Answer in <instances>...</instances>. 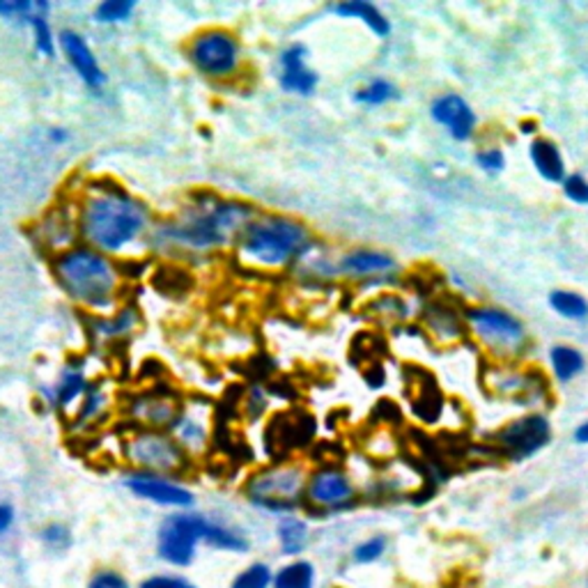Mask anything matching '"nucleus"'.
Returning <instances> with one entry per match:
<instances>
[{"label": "nucleus", "mask_w": 588, "mask_h": 588, "mask_svg": "<svg viewBox=\"0 0 588 588\" xmlns=\"http://www.w3.org/2000/svg\"><path fill=\"white\" fill-rule=\"evenodd\" d=\"M255 210L246 202L225 201L219 196L196 198L178 219L157 225L152 234L154 249L170 255H205L237 244L242 230L255 219Z\"/></svg>", "instance_id": "1"}, {"label": "nucleus", "mask_w": 588, "mask_h": 588, "mask_svg": "<svg viewBox=\"0 0 588 588\" xmlns=\"http://www.w3.org/2000/svg\"><path fill=\"white\" fill-rule=\"evenodd\" d=\"M78 234L99 253H122L143 240L150 211L118 184H88L77 211Z\"/></svg>", "instance_id": "2"}, {"label": "nucleus", "mask_w": 588, "mask_h": 588, "mask_svg": "<svg viewBox=\"0 0 588 588\" xmlns=\"http://www.w3.org/2000/svg\"><path fill=\"white\" fill-rule=\"evenodd\" d=\"M53 273L65 294L90 311H110L120 297L122 276L115 263L88 244L57 253Z\"/></svg>", "instance_id": "3"}, {"label": "nucleus", "mask_w": 588, "mask_h": 588, "mask_svg": "<svg viewBox=\"0 0 588 588\" xmlns=\"http://www.w3.org/2000/svg\"><path fill=\"white\" fill-rule=\"evenodd\" d=\"M313 249L306 225L290 216H255L237 240V253L260 269H283L302 260Z\"/></svg>", "instance_id": "4"}, {"label": "nucleus", "mask_w": 588, "mask_h": 588, "mask_svg": "<svg viewBox=\"0 0 588 588\" xmlns=\"http://www.w3.org/2000/svg\"><path fill=\"white\" fill-rule=\"evenodd\" d=\"M120 453L129 467L140 474L180 476L191 471V455L178 444V439L166 430L131 428L120 439Z\"/></svg>", "instance_id": "5"}, {"label": "nucleus", "mask_w": 588, "mask_h": 588, "mask_svg": "<svg viewBox=\"0 0 588 588\" xmlns=\"http://www.w3.org/2000/svg\"><path fill=\"white\" fill-rule=\"evenodd\" d=\"M306 469L297 462H276L258 469L244 483V499L255 508L278 515H292L304 506Z\"/></svg>", "instance_id": "6"}, {"label": "nucleus", "mask_w": 588, "mask_h": 588, "mask_svg": "<svg viewBox=\"0 0 588 588\" xmlns=\"http://www.w3.org/2000/svg\"><path fill=\"white\" fill-rule=\"evenodd\" d=\"M210 520L193 512H180L161 521L157 533V554L175 568H189L198 554V545L205 542Z\"/></svg>", "instance_id": "7"}, {"label": "nucleus", "mask_w": 588, "mask_h": 588, "mask_svg": "<svg viewBox=\"0 0 588 588\" xmlns=\"http://www.w3.org/2000/svg\"><path fill=\"white\" fill-rule=\"evenodd\" d=\"M189 60L205 77L230 78L242 65L240 42L223 28L202 30L189 44Z\"/></svg>", "instance_id": "8"}, {"label": "nucleus", "mask_w": 588, "mask_h": 588, "mask_svg": "<svg viewBox=\"0 0 588 588\" xmlns=\"http://www.w3.org/2000/svg\"><path fill=\"white\" fill-rule=\"evenodd\" d=\"M355 501L356 490L343 469L326 464V467H320L313 474H308L304 503L311 511L329 515V512L347 511V508L355 506Z\"/></svg>", "instance_id": "9"}, {"label": "nucleus", "mask_w": 588, "mask_h": 588, "mask_svg": "<svg viewBox=\"0 0 588 588\" xmlns=\"http://www.w3.org/2000/svg\"><path fill=\"white\" fill-rule=\"evenodd\" d=\"M127 411L139 428L170 432V428L175 426V421L184 411V405L172 391L154 388V391H145L131 397L127 402Z\"/></svg>", "instance_id": "10"}, {"label": "nucleus", "mask_w": 588, "mask_h": 588, "mask_svg": "<svg viewBox=\"0 0 588 588\" xmlns=\"http://www.w3.org/2000/svg\"><path fill=\"white\" fill-rule=\"evenodd\" d=\"M550 437L552 430L547 418L541 417V414H531V417L512 421L511 426L503 428L497 435V444L506 458L520 462V459L536 455L550 441Z\"/></svg>", "instance_id": "11"}, {"label": "nucleus", "mask_w": 588, "mask_h": 588, "mask_svg": "<svg viewBox=\"0 0 588 588\" xmlns=\"http://www.w3.org/2000/svg\"><path fill=\"white\" fill-rule=\"evenodd\" d=\"M127 490L134 497L145 499L150 503L166 508H191L193 506V492L182 485L180 480H175L172 476H159V474H131L125 480Z\"/></svg>", "instance_id": "12"}, {"label": "nucleus", "mask_w": 588, "mask_h": 588, "mask_svg": "<svg viewBox=\"0 0 588 588\" xmlns=\"http://www.w3.org/2000/svg\"><path fill=\"white\" fill-rule=\"evenodd\" d=\"M469 317L479 329V334L492 345L517 349L524 343V326L508 313L494 311V308H476V311L469 313Z\"/></svg>", "instance_id": "13"}, {"label": "nucleus", "mask_w": 588, "mask_h": 588, "mask_svg": "<svg viewBox=\"0 0 588 588\" xmlns=\"http://www.w3.org/2000/svg\"><path fill=\"white\" fill-rule=\"evenodd\" d=\"M281 88L294 95H311L317 88V74L306 65V46L292 44L281 56Z\"/></svg>", "instance_id": "14"}, {"label": "nucleus", "mask_w": 588, "mask_h": 588, "mask_svg": "<svg viewBox=\"0 0 588 588\" xmlns=\"http://www.w3.org/2000/svg\"><path fill=\"white\" fill-rule=\"evenodd\" d=\"M432 118L439 125L449 127L450 136L455 140H467L474 134L476 115L471 110V106L459 95H444L439 99H435V104H432Z\"/></svg>", "instance_id": "15"}, {"label": "nucleus", "mask_w": 588, "mask_h": 588, "mask_svg": "<svg viewBox=\"0 0 588 588\" xmlns=\"http://www.w3.org/2000/svg\"><path fill=\"white\" fill-rule=\"evenodd\" d=\"M60 46H63L65 56H67L72 67L77 69V74L88 88L97 90V88L104 86V72H101V67L97 65L95 53H92V48L88 46V42L81 35L74 33V30H63V33H60Z\"/></svg>", "instance_id": "16"}, {"label": "nucleus", "mask_w": 588, "mask_h": 588, "mask_svg": "<svg viewBox=\"0 0 588 588\" xmlns=\"http://www.w3.org/2000/svg\"><path fill=\"white\" fill-rule=\"evenodd\" d=\"M170 435L191 455V459L210 449V426H207V418L196 409H184L175 426L170 428Z\"/></svg>", "instance_id": "17"}, {"label": "nucleus", "mask_w": 588, "mask_h": 588, "mask_svg": "<svg viewBox=\"0 0 588 588\" xmlns=\"http://www.w3.org/2000/svg\"><path fill=\"white\" fill-rule=\"evenodd\" d=\"M77 232H78L77 216H72L67 210H65V214H57V216L48 214L46 219L42 221V237H39V240H42L46 246H57V249L67 251L74 246ZM63 251H60V253H63Z\"/></svg>", "instance_id": "18"}, {"label": "nucleus", "mask_w": 588, "mask_h": 588, "mask_svg": "<svg viewBox=\"0 0 588 588\" xmlns=\"http://www.w3.org/2000/svg\"><path fill=\"white\" fill-rule=\"evenodd\" d=\"M334 12L340 16H349V19H361L377 37H388V33H391V24H388L387 16L368 0H347V3L334 5Z\"/></svg>", "instance_id": "19"}, {"label": "nucleus", "mask_w": 588, "mask_h": 588, "mask_svg": "<svg viewBox=\"0 0 588 588\" xmlns=\"http://www.w3.org/2000/svg\"><path fill=\"white\" fill-rule=\"evenodd\" d=\"M88 391H90V387H88V379L86 375H83V370L65 368L60 379H57L56 388H53L48 397H51L53 407L67 409V407L74 405L77 400H83Z\"/></svg>", "instance_id": "20"}, {"label": "nucleus", "mask_w": 588, "mask_h": 588, "mask_svg": "<svg viewBox=\"0 0 588 588\" xmlns=\"http://www.w3.org/2000/svg\"><path fill=\"white\" fill-rule=\"evenodd\" d=\"M531 161L538 168L542 178L547 182H563L565 180V166L563 157H561L559 148L550 140H533L531 143Z\"/></svg>", "instance_id": "21"}, {"label": "nucleus", "mask_w": 588, "mask_h": 588, "mask_svg": "<svg viewBox=\"0 0 588 588\" xmlns=\"http://www.w3.org/2000/svg\"><path fill=\"white\" fill-rule=\"evenodd\" d=\"M396 267L391 255L382 253V251H370V249H356L352 253H347L340 263V269L347 273H384L391 272Z\"/></svg>", "instance_id": "22"}, {"label": "nucleus", "mask_w": 588, "mask_h": 588, "mask_svg": "<svg viewBox=\"0 0 588 588\" xmlns=\"http://www.w3.org/2000/svg\"><path fill=\"white\" fill-rule=\"evenodd\" d=\"M139 326V313L134 308H120L110 317H97L92 322V334L99 340H118L129 335Z\"/></svg>", "instance_id": "23"}, {"label": "nucleus", "mask_w": 588, "mask_h": 588, "mask_svg": "<svg viewBox=\"0 0 588 588\" xmlns=\"http://www.w3.org/2000/svg\"><path fill=\"white\" fill-rule=\"evenodd\" d=\"M272 588H315V565L311 561H292L273 573Z\"/></svg>", "instance_id": "24"}, {"label": "nucleus", "mask_w": 588, "mask_h": 588, "mask_svg": "<svg viewBox=\"0 0 588 588\" xmlns=\"http://www.w3.org/2000/svg\"><path fill=\"white\" fill-rule=\"evenodd\" d=\"M278 542H281L283 554L297 556L308 545V526L306 521L294 515H285L278 521Z\"/></svg>", "instance_id": "25"}, {"label": "nucleus", "mask_w": 588, "mask_h": 588, "mask_svg": "<svg viewBox=\"0 0 588 588\" xmlns=\"http://www.w3.org/2000/svg\"><path fill=\"white\" fill-rule=\"evenodd\" d=\"M205 542L214 547V550L237 552V554L249 550V541L244 538V533H240L237 529H232V526H225L214 520H210V524H207Z\"/></svg>", "instance_id": "26"}, {"label": "nucleus", "mask_w": 588, "mask_h": 588, "mask_svg": "<svg viewBox=\"0 0 588 588\" xmlns=\"http://www.w3.org/2000/svg\"><path fill=\"white\" fill-rule=\"evenodd\" d=\"M550 359L554 375L561 382H570L583 370V356L574 347H568V345H559V347L552 349Z\"/></svg>", "instance_id": "27"}, {"label": "nucleus", "mask_w": 588, "mask_h": 588, "mask_svg": "<svg viewBox=\"0 0 588 588\" xmlns=\"http://www.w3.org/2000/svg\"><path fill=\"white\" fill-rule=\"evenodd\" d=\"M550 304L561 317H568V320H583V317H588V302L582 294H577V292H552Z\"/></svg>", "instance_id": "28"}, {"label": "nucleus", "mask_w": 588, "mask_h": 588, "mask_svg": "<svg viewBox=\"0 0 588 588\" xmlns=\"http://www.w3.org/2000/svg\"><path fill=\"white\" fill-rule=\"evenodd\" d=\"M46 15H48V3H37L35 15L30 16V26H33L35 30V46H37V51L42 53V56L53 57L56 56V46H53V33H51V26H48L46 21Z\"/></svg>", "instance_id": "29"}, {"label": "nucleus", "mask_w": 588, "mask_h": 588, "mask_svg": "<svg viewBox=\"0 0 588 588\" xmlns=\"http://www.w3.org/2000/svg\"><path fill=\"white\" fill-rule=\"evenodd\" d=\"M273 573L267 563H251L232 579L230 588H272Z\"/></svg>", "instance_id": "30"}, {"label": "nucleus", "mask_w": 588, "mask_h": 588, "mask_svg": "<svg viewBox=\"0 0 588 588\" xmlns=\"http://www.w3.org/2000/svg\"><path fill=\"white\" fill-rule=\"evenodd\" d=\"M106 402H108V400H106V393L101 391V388L90 387V391H88L86 397H83L81 407H78L74 423H78V426H86V423L97 421V418H99L101 414H104Z\"/></svg>", "instance_id": "31"}, {"label": "nucleus", "mask_w": 588, "mask_h": 588, "mask_svg": "<svg viewBox=\"0 0 588 588\" xmlns=\"http://www.w3.org/2000/svg\"><path fill=\"white\" fill-rule=\"evenodd\" d=\"M134 10V0H106V3L97 5L95 19L99 21V24H118V21L129 19Z\"/></svg>", "instance_id": "32"}, {"label": "nucleus", "mask_w": 588, "mask_h": 588, "mask_svg": "<svg viewBox=\"0 0 588 588\" xmlns=\"http://www.w3.org/2000/svg\"><path fill=\"white\" fill-rule=\"evenodd\" d=\"M396 97H397L396 86L388 81H382V78L368 83V86L361 88V90L356 92V101H361V104H370V106L387 104V101L396 99Z\"/></svg>", "instance_id": "33"}, {"label": "nucleus", "mask_w": 588, "mask_h": 588, "mask_svg": "<svg viewBox=\"0 0 588 588\" xmlns=\"http://www.w3.org/2000/svg\"><path fill=\"white\" fill-rule=\"evenodd\" d=\"M387 536H373L368 538V541H364L361 545L355 547V561L361 565H368V563H375V561H379L384 556V552H387Z\"/></svg>", "instance_id": "34"}, {"label": "nucleus", "mask_w": 588, "mask_h": 588, "mask_svg": "<svg viewBox=\"0 0 588 588\" xmlns=\"http://www.w3.org/2000/svg\"><path fill=\"white\" fill-rule=\"evenodd\" d=\"M42 541L48 550H56V552L69 550V547H72V531H69L65 524L53 521V524H46L42 529Z\"/></svg>", "instance_id": "35"}, {"label": "nucleus", "mask_w": 588, "mask_h": 588, "mask_svg": "<svg viewBox=\"0 0 588 588\" xmlns=\"http://www.w3.org/2000/svg\"><path fill=\"white\" fill-rule=\"evenodd\" d=\"M88 588H131L125 574L115 568H99L92 573Z\"/></svg>", "instance_id": "36"}, {"label": "nucleus", "mask_w": 588, "mask_h": 588, "mask_svg": "<svg viewBox=\"0 0 588 588\" xmlns=\"http://www.w3.org/2000/svg\"><path fill=\"white\" fill-rule=\"evenodd\" d=\"M35 7H37V3H30V0H0V16L30 21V16L35 15Z\"/></svg>", "instance_id": "37"}, {"label": "nucleus", "mask_w": 588, "mask_h": 588, "mask_svg": "<svg viewBox=\"0 0 588 588\" xmlns=\"http://www.w3.org/2000/svg\"><path fill=\"white\" fill-rule=\"evenodd\" d=\"M563 191L577 205H588V182L582 175H570L563 180Z\"/></svg>", "instance_id": "38"}, {"label": "nucleus", "mask_w": 588, "mask_h": 588, "mask_svg": "<svg viewBox=\"0 0 588 588\" xmlns=\"http://www.w3.org/2000/svg\"><path fill=\"white\" fill-rule=\"evenodd\" d=\"M140 588H198L196 583H191L189 579L178 577V574H154L148 577Z\"/></svg>", "instance_id": "39"}, {"label": "nucleus", "mask_w": 588, "mask_h": 588, "mask_svg": "<svg viewBox=\"0 0 588 588\" xmlns=\"http://www.w3.org/2000/svg\"><path fill=\"white\" fill-rule=\"evenodd\" d=\"M476 159H479V163L485 168V170H492V172L501 170L503 163H506L503 161L501 150H488V152H480Z\"/></svg>", "instance_id": "40"}, {"label": "nucleus", "mask_w": 588, "mask_h": 588, "mask_svg": "<svg viewBox=\"0 0 588 588\" xmlns=\"http://www.w3.org/2000/svg\"><path fill=\"white\" fill-rule=\"evenodd\" d=\"M12 524H15V508L0 503V533L10 531Z\"/></svg>", "instance_id": "41"}, {"label": "nucleus", "mask_w": 588, "mask_h": 588, "mask_svg": "<svg viewBox=\"0 0 588 588\" xmlns=\"http://www.w3.org/2000/svg\"><path fill=\"white\" fill-rule=\"evenodd\" d=\"M574 439H577L579 444H588V421L582 423V426L577 428V432H574Z\"/></svg>", "instance_id": "42"}, {"label": "nucleus", "mask_w": 588, "mask_h": 588, "mask_svg": "<svg viewBox=\"0 0 588 588\" xmlns=\"http://www.w3.org/2000/svg\"><path fill=\"white\" fill-rule=\"evenodd\" d=\"M51 140H53V143H65V140H67V131H65V129H51Z\"/></svg>", "instance_id": "43"}]
</instances>
